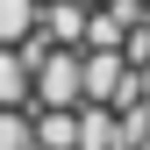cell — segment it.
<instances>
[{
	"label": "cell",
	"mask_w": 150,
	"mask_h": 150,
	"mask_svg": "<svg viewBox=\"0 0 150 150\" xmlns=\"http://www.w3.org/2000/svg\"><path fill=\"white\" fill-rule=\"evenodd\" d=\"M0 150H36V115L29 107H0Z\"/></svg>",
	"instance_id": "cell-3"
},
{
	"label": "cell",
	"mask_w": 150,
	"mask_h": 150,
	"mask_svg": "<svg viewBox=\"0 0 150 150\" xmlns=\"http://www.w3.org/2000/svg\"><path fill=\"white\" fill-rule=\"evenodd\" d=\"M79 136H86L79 107H43L36 115V150H79Z\"/></svg>",
	"instance_id": "cell-1"
},
{
	"label": "cell",
	"mask_w": 150,
	"mask_h": 150,
	"mask_svg": "<svg viewBox=\"0 0 150 150\" xmlns=\"http://www.w3.org/2000/svg\"><path fill=\"white\" fill-rule=\"evenodd\" d=\"M93 7H136V22L150 29V0H93Z\"/></svg>",
	"instance_id": "cell-4"
},
{
	"label": "cell",
	"mask_w": 150,
	"mask_h": 150,
	"mask_svg": "<svg viewBox=\"0 0 150 150\" xmlns=\"http://www.w3.org/2000/svg\"><path fill=\"white\" fill-rule=\"evenodd\" d=\"M29 86H36V71L22 50H0V107H29Z\"/></svg>",
	"instance_id": "cell-2"
}]
</instances>
